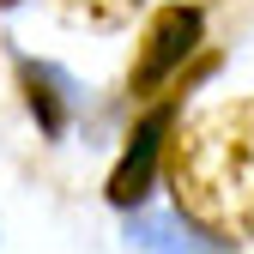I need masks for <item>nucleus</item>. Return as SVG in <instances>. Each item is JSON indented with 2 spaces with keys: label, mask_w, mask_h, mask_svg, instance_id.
<instances>
[{
  "label": "nucleus",
  "mask_w": 254,
  "mask_h": 254,
  "mask_svg": "<svg viewBox=\"0 0 254 254\" xmlns=\"http://www.w3.org/2000/svg\"><path fill=\"white\" fill-rule=\"evenodd\" d=\"M170 194L212 242H254V97L182 121L170 139Z\"/></svg>",
  "instance_id": "f257e3e1"
},
{
  "label": "nucleus",
  "mask_w": 254,
  "mask_h": 254,
  "mask_svg": "<svg viewBox=\"0 0 254 254\" xmlns=\"http://www.w3.org/2000/svg\"><path fill=\"white\" fill-rule=\"evenodd\" d=\"M200 30H206V18H200V6H164L151 18V37H145V55H139V67H133V91H151V85H164L188 55H194V43H200Z\"/></svg>",
  "instance_id": "f03ea898"
},
{
  "label": "nucleus",
  "mask_w": 254,
  "mask_h": 254,
  "mask_svg": "<svg viewBox=\"0 0 254 254\" xmlns=\"http://www.w3.org/2000/svg\"><path fill=\"white\" fill-rule=\"evenodd\" d=\"M164 133H170V109H151L145 127L133 133V145L121 151L115 176H109V206L127 212V206H139L151 194V170H157V151H164Z\"/></svg>",
  "instance_id": "7ed1b4c3"
},
{
  "label": "nucleus",
  "mask_w": 254,
  "mask_h": 254,
  "mask_svg": "<svg viewBox=\"0 0 254 254\" xmlns=\"http://www.w3.org/2000/svg\"><path fill=\"white\" fill-rule=\"evenodd\" d=\"M127 242L139 254H224V242H212L200 224H188L182 212H133Z\"/></svg>",
  "instance_id": "20e7f679"
},
{
  "label": "nucleus",
  "mask_w": 254,
  "mask_h": 254,
  "mask_svg": "<svg viewBox=\"0 0 254 254\" xmlns=\"http://www.w3.org/2000/svg\"><path fill=\"white\" fill-rule=\"evenodd\" d=\"M18 73H24V97H30L37 127L49 139H61V133H67V115H73V79L61 67H49V61H24Z\"/></svg>",
  "instance_id": "39448f33"
},
{
  "label": "nucleus",
  "mask_w": 254,
  "mask_h": 254,
  "mask_svg": "<svg viewBox=\"0 0 254 254\" xmlns=\"http://www.w3.org/2000/svg\"><path fill=\"white\" fill-rule=\"evenodd\" d=\"M73 6H103L97 18H121V12H133L139 0H73Z\"/></svg>",
  "instance_id": "423d86ee"
}]
</instances>
